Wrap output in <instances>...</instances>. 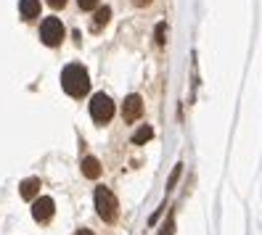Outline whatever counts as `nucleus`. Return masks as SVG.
<instances>
[{
    "mask_svg": "<svg viewBox=\"0 0 262 235\" xmlns=\"http://www.w3.org/2000/svg\"><path fill=\"white\" fill-rule=\"evenodd\" d=\"M109 19H112V8L109 6H101L98 11H96V16H93V24H90V29L93 32H101V29L109 24Z\"/></svg>",
    "mask_w": 262,
    "mask_h": 235,
    "instance_id": "obj_7",
    "label": "nucleus"
},
{
    "mask_svg": "<svg viewBox=\"0 0 262 235\" xmlns=\"http://www.w3.org/2000/svg\"><path fill=\"white\" fill-rule=\"evenodd\" d=\"M178 177H180V164L172 169V175H169V182H167V187H172V185L178 182Z\"/></svg>",
    "mask_w": 262,
    "mask_h": 235,
    "instance_id": "obj_14",
    "label": "nucleus"
},
{
    "mask_svg": "<svg viewBox=\"0 0 262 235\" xmlns=\"http://www.w3.org/2000/svg\"><path fill=\"white\" fill-rule=\"evenodd\" d=\"M96 209L103 222H114L117 219V198L109 187H96Z\"/></svg>",
    "mask_w": 262,
    "mask_h": 235,
    "instance_id": "obj_2",
    "label": "nucleus"
},
{
    "mask_svg": "<svg viewBox=\"0 0 262 235\" xmlns=\"http://www.w3.org/2000/svg\"><path fill=\"white\" fill-rule=\"evenodd\" d=\"M48 6H51V8H64L67 0H48Z\"/></svg>",
    "mask_w": 262,
    "mask_h": 235,
    "instance_id": "obj_16",
    "label": "nucleus"
},
{
    "mask_svg": "<svg viewBox=\"0 0 262 235\" xmlns=\"http://www.w3.org/2000/svg\"><path fill=\"white\" fill-rule=\"evenodd\" d=\"M162 235H172V217L164 222V227H162Z\"/></svg>",
    "mask_w": 262,
    "mask_h": 235,
    "instance_id": "obj_15",
    "label": "nucleus"
},
{
    "mask_svg": "<svg viewBox=\"0 0 262 235\" xmlns=\"http://www.w3.org/2000/svg\"><path fill=\"white\" fill-rule=\"evenodd\" d=\"M141 114H143V101L138 96H127L125 103H122V116H125V122H135Z\"/></svg>",
    "mask_w": 262,
    "mask_h": 235,
    "instance_id": "obj_6",
    "label": "nucleus"
},
{
    "mask_svg": "<svg viewBox=\"0 0 262 235\" xmlns=\"http://www.w3.org/2000/svg\"><path fill=\"white\" fill-rule=\"evenodd\" d=\"M19 193H21V198H35L37 193H40V180L37 177H29V180H24L21 185H19Z\"/></svg>",
    "mask_w": 262,
    "mask_h": 235,
    "instance_id": "obj_8",
    "label": "nucleus"
},
{
    "mask_svg": "<svg viewBox=\"0 0 262 235\" xmlns=\"http://www.w3.org/2000/svg\"><path fill=\"white\" fill-rule=\"evenodd\" d=\"M53 212H56V203H53V198H48V196L37 198L35 206H32V217L37 219V222H48V219L53 217Z\"/></svg>",
    "mask_w": 262,
    "mask_h": 235,
    "instance_id": "obj_5",
    "label": "nucleus"
},
{
    "mask_svg": "<svg viewBox=\"0 0 262 235\" xmlns=\"http://www.w3.org/2000/svg\"><path fill=\"white\" fill-rule=\"evenodd\" d=\"M19 11H21L24 19H37L40 16V3H37V0H21Z\"/></svg>",
    "mask_w": 262,
    "mask_h": 235,
    "instance_id": "obj_9",
    "label": "nucleus"
},
{
    "mask_svg": "<svg viewBox=\"0 0 262 235\" xmlns=\"http://www.w3.org/2000/svg\"><path fill=\"white\" fill-rule=\"evenodd\" d=\"M74 235H93V232H90V230H77Z\"/></svg>",
    "mask_w": 262,
    "mask_h": 235,
    "instance_id": "obj_18",
    "label": "nucleus"
},
{
    "mask_svg": "<svg viewBox=\"0 0 262 235\" xmlns=\"http://www.w3.org/2000/svg\"><path fill=\"white\" fill-rule=\"evenodd\" d=\"M151 137H154V130L146 124V127H141V130H138V132L133 135V146H143L146 140H151Z\"/></svg>",
    "mask_w": 262,
    "mask_h": 235,
    "instance_id": "obj_11",
    "label": "nucleus"
},
{
    "mask_svg": "<svg viewBox=\"0 0 262 235\" xmlns=\"http://www.w3.org/2000/svg\"><path fill=\"white\" fill-rule=\"evenodd\" d=\"M133 3H135V6H138V8H146V6H148V3H151V0H133Z\"/></svg>",
    "mask_w": 262,
    "mask_h": 235,
    "instance_id": "obj_17",
    "label": "nucleus"
},
{
    "mask_svg": "<svg viewBox=\"0 0 262 235\" xmlns=\"http://www.w3.org/2000/svg\"><path fill=\"white\" fill-rule=\"evenodd\" d=\"M90 116H93L98 124H106L114 116V101L103 92H96L93 101H90Z\"/></svg>",
    "mask_w": 262,
    "mask_h": 235,
    "instance_id": "obj_3",
    "label": "nucleus"
},
{
    "mask_svg": "<svg viewBox=\"0 0 262 235\" xmlns=\"http://www.w3.org/2000/svg\"><path fill=\"white\" fill-rule=\"evenodd\" d=\"M164 32H167V27H164V24H159V27H157V35H154L159 45H164Z\"/></svg>",
    "mask_w": 262,
    "mask_h": 235,
    "instance_id": "obj_13",
    "label": "nucleus"
},
{
    "mask_svg": "<svg viewBox=\"0 0 262 235\" xmlns=\"http://www.w3.org/2000/svg\"><path fill=\"white\" fill-rule=\"evenodd\" d=\"M77 3H80L82 11H93V8L98 6V0H77Z\"/></svg>",
    "mask_w": 262,
    "mask_h": 235,
    "instance_id": "obj_12",
    "label": "nucleus"
},
{
    "mask_svg": "<svg viewBox=\"0 0 262 235\" xmlns=\"http://www.w3.org/2000/svg\"><path fill=\"white\" fill-rule=\"evenodd\" d=\"M40 40L48 45V48H56V45H61V40H64V24H61L58 19H45L40 24Z\"/></svg>",
    "mask_w": 262,
    "mask_h": 235,
    "instance_id": "obj_4",
    "label": "nucleus"
},
{
    "mask_svg": "<svg viewBox=\"0 0 262 235\" xmlns=\"http://www.w3.org/2000/svg\"><path fill=\"white\" fill-rule=\"evenodd\" d=\"M61 87H64V92H69L72 98H82L90 90V77L80 64H69L61 72Z\"/></svg>",
    "mask_w": 262,
    "mask_h": 235,
    "instance_id": "obj_1",
    "label": "nucleus"
},
{
    "mask_svg": "<svg viewBox=\"0 0 262 235\" xmlns=\"http://www.w3.org/2000/svg\"><path fill=\"white\" fill-rule=\"evenodd\" d=\"M82 175L90 177V180H96V177L101 175V164H98V159H93V156L82 159Z\"/></svg>",
    "mask_w": 262,
    "mask_h": 235,
    "instance_id": "obj_10",
    "label": "nucleus"
}]
</instances>
